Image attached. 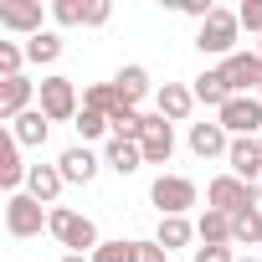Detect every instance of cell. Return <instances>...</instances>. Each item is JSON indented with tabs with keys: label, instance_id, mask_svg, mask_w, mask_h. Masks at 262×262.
<instances>
[{
	"label": "cell",
	"instance_id": "7402d4cb",
	"mask_svg": "<svg viewBox=\"0 0 262 262\" xmlns=\"http://www.w3.org/2000/svg\"><path fill=\"white\" fill-rule=\"evenodd\" d=\"M226 165H231V175H236V180H252V175H257V165H262V144H257V139H231Z\"/></svg>",
	"mask_w": 262,
	"mask_h": 262
},
{
	"label": "cell",
	"instance_id": "9a60e30c",
	"mask_svg": "<svg viewBox=\"0 0 262 262\" xmlns=\"http://www.w3.org/2000/svg\"><path fill=\"white\" fill-rule=\"evenodd\" d=\"M185 144H190V155H195V160H221V155L231 149V134H226L221 123H190Z\"/></svg>",
	"mask_w": 262,
	"mask_h": 262
},
{
	"label": "cell",
	"instance_id": "e575fe53",
	"mask_svg": "<svg viewBox=\"0 0 262 262\" xmlns=\"http://www.w3.org/2000/svg\"><path fill=\"white\" fill-rule=\"evenodd\" d=\"M134 247H139V262H165V257H170L160 242H134Z\"/></svg>",
	"mask_w": 262,
	"mask_h": 262
},
{
	"label": "cell",
	"instance_id": "60d3db41",
	"mask_svg": "<svg viewBox=\"0 0 262 262\" xmlns=\"http://www.w3.org/2000/svg\"><path fill=\"white\" fill-rule=\"evenodd\" d=\"M257 98H262V93H257Z\"/></svg>",
	"mask_w": 262,
	"mask_h": 262
},
{
	"label": "cell",
	"instance_id": "6da1fadb",
	"mask_svg": "<svg viewBox=\"0 0 262 262\" xmlns=\"http://www.w3.org/2000/svg\"><path fill=\"white\" fill-rule=\"evenodd\" d=\"M47 231H52L67 252H82V257H93V252L103 247L93 216H82V211H72V206H52V226H47Z\"/></svg>",
	"mask_w": 262,
	"mask_h": 262
},
{
	"label": "cell",
	"instance_id": "d4e9b609",
	"mask_svg": "<svg viewBox=\"0 0 262 262\" xmlns=\"http://www.w3.org/2000/svg\"><path fill=\"white\" fill-rule=\"evenodd\" d=\"M62 57V36L57 31H36L31 41H26V62H36V67H52Z\"/></svg>",
	"mask_w": 262,
	"mask_h": 262
},
{
	"label": "cell",
	"instance_id": "f546056e",
	"mask_svg": "<svg viewBox=\"0 0 262 262\" xmlns=\"http://www.w3.org/2000/svg\"><path fill=\"white\" fill-rule=\"evenodd\" d=\"M93 262H139V247L134 242H103L93 252Z\"/></svg>",
	"mask_w": 262,
	"mask_h": 262
},
{
	"label": "cell",
	"instance_id": "ac0fdd59",
	"mask_svg": "<svg viewBox=\"0 0 262 262\" xmlns=\"http://www.w3.org/2000/svg\"><path fill=\"white\" fill-rule=\"evenodd\" d=\"M62 170L57 165H31V175H26V195H36L41 206H57V195H62Z\"/></svg>",
	"mask_w": 262,
	"mask_h": 262
},
{
	"label": "cell",
	"instance_id": "836d02e7",
	"mask_svg": "<svg viewBox=\"0 0 262 262\" xmlns=\"http://www.w3.org/2000/svg\"><path fill=\"white\" fill-rule=\"evenodd\" d=\"M195 262H236L231 247H195Z\"/></svg>",
	"mask_w": 262,
	"mask_h": 262
},
{
	"label": "cell",
	"instance_id": "ab89813d",
	"mask_svg": "<svg viewBox=\"0 0 262 262\" xmlns=\"http://www.w3.org/2000/svg\"><path fill=\"white\" fill-rule=\"evenodd\" d=\"M257 144H262V134H257Z\"/></svg>",
	"mask_w": 262,
	"mask_h": 262
},
{
	"label": "cell",
	"instance_id": "5bb4252c",
	"mask_svg": "<svg viewBox=\"0 0 262 262\" xmlns=\"http://www.w3.org/2000/svg\"><path fill=\"white\" fill-rule=\"evenodd\" d=\"M155 113L170 118V123H185L195 113V93L185 82H165V88H155Z\"/></svg>",
	"mask_w": 262,
	"mask_h": 262
},
{
	"label": "cell",
	"instance_id": "4316f807",
	"mask_svg": "<svg viewBox=\"0 0 262 262\" xmlns=\"http://www.w3.org/2000/svg\"><path fill=\"white\" fill-rule=\"evenodd\" d=\"M108 128H113V139H134V144H139V139H144V113H139V108H118V113L108 118Z\"/></svg>",
	"mask_w": 262,
	"mask_h": 262
},
{
	"label": "cell",
	"instance_id": "f1b7e54d",
	"mask_svg": "<svg viewBox=\"0 0 262 262\" xmlns=\"http://www.w3.org/2000/svg\"><path fill=\"white\" fill-rule=\"evenodd\" d=\"M103 134L113 139V128H108V118H103V113H93V108H82V113H77V139L88 144V139H103Z\"/></svg>",
	"mask_w": 262,
	"mask_h": 262
},
{
	"label": "cell",
	"instance_id": "7c38bea8",
	"mask_svg": "<svg viewBox=\"0 0 262 262\" xmlns=\"http://www.w3.org/2000/svg\"><path fill=\"white\" fill-rule=\"evenodd\" d=\"M26 175H31V165H21V144L6 128V134H0V185H6V195H21L26 190Z\"/></svg>",
	"mask_w": 262,
	"mask_h": 262
},
{
	"label": "cell",
	"instance_id": "277c9868",
	"mask_svg": "<svg viewBox=\"0 0 262 262\" xmlns=\"http://www.w3.org/2000/svg\"><path fill=\"white\" fill-rule=\"evenodd\" d=\"M36 108L52 118V123H77V113H82V98H77V82L72 77H62V72H52V77H41V98H36Z\"/></svg>",
	"mask_w": 262,
	"mask_h": 262
},
{
	"label": "cell",
	"instance_id": "603a6c76",
	"mask_svg": "<svg viewBox=\"0 0 262 262\" xmlns=\"http://www.w3.org/2000/svg\"><path fill=\"white\" fill-rule=\"evenodd\" d=\"M82 108H93V113L113 118L118 108H134V103H123V93H118L113 82H93V88H82Z\"/></svg>",
	"mask_w": 262,
	"mask_h": 262
},
{
	"label": "cell",
	"instance_id": "83f0119b",
	"mask_svg": "<svg viewBox=\"0 0 262 262\" xmlns=\"http://www.w3.org/2000/svg\"><path fill=\"white\" fill-rule=\"evenodd\" d=\"M21 67H26V41H0V82L21 77Z\"/></svg>",
	"mask_w": 262,
	"mask_h": 262
},
{
	"label": "cell",
	"instance_id": "d6a6232c",
	"mask_svg": "<svg viewBox=\"0 0 262 262\" xmlns=\"http://www.w3.org/2000/svg\"><path fill=\"white\" fill-rule=\"evenodd\" d=\"M108 16H113L108 0H82V26H108Z\"/></svg>",
	"mask_w": 262,
	"mask_h": 262
},
{
	"label": "cell",
	"instance_id": "5b68a950",
	"mask_svg": "<svg viewBox=\"0 0 262 262\" xmlns=\"http://www.w3.org/2000/svg\"><path fill=\"white\" fill-rule=\"evenodd\" d=\"M149 201L160 206V216H185V211L201 201V190H195L190 175H160V180L149 185Z\"/></svg>",
	"mask_w": 262,
	"mask_h": 262
},
{
	"label": "cell",
	"instance_id": "ffe728a7",
	"mask_svg": "<svg viewBox=\"0 0 262 262\" xmlns=\"http://www.w3.org/2000/svg\"><path fill=\"white\" fill-rule=\"evenodd\" d=\"M103 165L118 170V175H134V170L144 165V149H139L134 139H108V144H103Z\"/></svg>",
	"mask_w": 262,
	"mask_h": 262
},
{
	"label": "cell",
	"instance_id": "8d00e7d4",
	"mask_svg": "<svg viewBox=\"0 0 262 262\" xmlns=\"http://www.w3.org/2000/svg\"><path fill=\"white\" fill-rule=\"evenodd\" d=\"M62 262H93V257H82V252H67V257H62Z\"/></svg>",
	"mask_w": 262,
	"mask_h": 262
},
{
	"label": "cell",
	"instance_id": "484cf974",
	"mask_svg": "<svg viewBox=\"0 0 262 262\" xmlns=\"http://www.w3.org/2000/svg\"><path fill=\"white\" fill-rule=\"evenodd\" d=\"M195 236V226L185 221V216H160V231H155V242L165 247V252H175V247H185Z\"/></svg>",
	"mask_w": 262,
	"mask_h": 262
},
{
	"label": "cell",
	"instance_id": "74e56055",
	"mask_svg": "<svg viewBox=\"0 0 262 262\" xmlns=\"http://www.w3.org/2000/svg\"><path fill=\"white\" fill-rule=\"evenodd\" d=\"M236 262H262V257H236Z\"/></svg>",
	"mask_w": 262,
	"mask_h": 262
},
{
	"label": "cell",
	"instance_id": "8992f818",
	"mask_svg": "<svg viewBox=\"0 0 262 262\" xmlns=\"http://www.w3.org/2000/svg\"><path fill=\"white\" fill-rule=\"evenodd\" d=\"M216 123L226 128L231 139H257V134H262V98H257V93H247V98H231V103L216 113Z\"/></svg>",
	"mask_w": 262,
	"mask_h": 262
},
{
	"label": "cell",
	"instance_id": "2e32d148",
	"mask_svg": "<svg viewBox=\"0 0 262 262\" xmlns=\"http://www.w3.org/2000/svg\"><path fill=\"white\" fill-rule=\"evenodd\" d=\"M190 93H195V103H206V108H216V113L231 103V88H226V72H221V67H206V72L190 82Z\"/></svg>",
	"mask_w": 262,
	"mask_h": 262
},
{
	"label": "cell",
	"instance_id": "d6986e66",
	"mask_svg": "<svg viewBox=\"0 0 262 262\" xmlns=\"http://www.w3.org/2000/svg\"><path fill=\"white\" fill-rule=\"evenodd\" d=\"M113 88L123 93V103H134V108H139V103L149 98V88H155V82H149V67L128 62V67H118V72H113Z\"/></svg>",
	"mask_w": 262,
	"mask_h": 262
},
{
	"label": "cell",
	"instance_id": "3957f363",
	"mask_svg": "<svg viewBox=\"0 0 262 262\" xmlns=\"http://www.w3.org/2000/svg\"><path fill=\"white\" fill-rule=\"evenodd\" d=\"M52 226V211L36 201V195H6V231L16 236V242H31V236H41Z\"/></svg>",
	"mask_w": 262,
	"mask_h": 262
},
{
	"label": "cell",
	"instance_id": "44dd1931",
	"mask_svg": "<svg viewBox=\"0 0 262 262\" xmlns=\"http://www.w3.org/2000/svg\"><path fill=\"white\" fill-rule=\"evenodd\" d=\"M195 236H201V247H231V216L206 206L201 221H195Z\"/></svg>",
	"mask_w": 262,
	"mask_h": 262
},
{
	"label": "cell",
	"instance_id": "ba28073f",
	"mask_svg": "<svg viewBox=\"0 0 262 262\" xmlns=\"http://www.w3.org/2000/svg\"><path fill=\"white\" fill-rule=\"evenodd\" d=\"M221 72H226V88H231V98L262 93V57H257V52H231V57L221 62Z\"/></svg>",
	"mask_w": 262,
	"mask_h": 262
},
{
	"label": "cell",
	"instance_id": "f35d334b",
	"mask_svg": "<svg viewBox=\"0 0 262 262\" xmlns=\"http://www.w3.org/2000/svg\"><path fill=\"white\" fill-rule=\"evenodd\" d=\"M257 57H262V41H257Z\"/></svg>",
	"mask_w": 262,
	"mask_h": 262
},
{
	"label": "cell",
	"instance_id": "1f68e13d",
	"mask_svg": "<svg viewBox=\"0 0 262 262\" xmlns=\"http://www.w3.org/2000/svg\"><path fill=\"white\" fill-rule=\"evenodd\" d=\"M236 21H242V31H257V36H262V0H242V6H236Z\"/></svg>",
	"mask_w": 262,
	"mask_h": 262
},
{
	"label": "cell",
	"instance_id": "8fae6325",
	"mask_svg": "<svg viewBox=\"0 0 262 262\" xmlns=\"http://www.w3.org/2000/svg\"><path fill=\"white\" fill-rule=\"evenodd\" d=\"M0 26L6 31H16V36H36V31H47L41 26V6L36 0H0Z\"/></svg>",
	"mask_w": 262,
	"mask_h": 262
},
{
	"label": "cell",
	"instance_id": "7a4b0ae2",
	"mask_svg": "<svg viewBox=\"0 0 262 262\" xmlns=\"http://www.w3.org/2000/svg\"><path fill=\"white\" fill-rule=\"evenodd\" d=\"M236 36H242V21H236V11H211L206 21H201V31H195V47H201V57H231L236 52Z\"/></svg>",
	"mask_w": 262,
	"mask_h": 262
},
{
	"label": "cell",
	"instance_id": "52a82bcc",
	"mask_svg": "<svg viewBox=\"0 0 262 262\" xmlns=\"http://www.w3.org/2000/svg\"><path fill=\"white\" fill-rule=\"evenodd\" d=\"M206 206H211V211H226V216H236V211L257 206V195L247 190V180H236V175L226 170V175H216V180L206 185Z\"/></svg>",
	"mask_w": 262,
	"mask_h": 262
},
{
	"label": "cell",
	"instance_id": "cb8c5ba5",
	"mask_svg": "<svg viewBox=\"0 0 262 262\" xmlns=\"http://www.w3.org/2000/svg\"><path fill=\"white\" fill-rule=\"evenodd\" d=\"M262 242V206H247L231 216V247H257Z\"/></svg>",
	"mask_w": 262,
	"mask_h": 262
},
{
	"label": "cell",
	"instance_id": "9c48e42d",
	"mask_svg": "<svg viewBox=\"0 0 262 262\" xmlns=\"http://www.w3.org/2000/svg\"><path fill=\"white\" fill-rule=\"evenodd\" d=\"M36 98H41V82H31L26 72L21 77H6V82H0V123H16L21 113H31Z\"/></svg>",
	"mask_w": 262,
	"mask_h": 262
},
{
	"label": "cell",
	"instance_id": "e0dca14e",
	"mask_svg": "<svg viewBox=\"0 0 262 262\" xmlns=\"http://www.w3.org/2000/svg\"><path fill=\"white\" fill-rule=\"evenodd\" d=\"M11 128V134H16V144L21 149H41L47 144V134H52V118L41 113V108H31V113H21L16 123H6Z\"/></svg>",
	"mask_w": 262,
	"mask_h": 262
},
{
	"label": "cell",
	"instance_id": "d590c367",
	"mask_svg": "<svg viewBox=\"0 0 262 262\" xmlns=\"http://www.w3.org/2000/svg\"><path fill=\"white\" fill-rule=\"evenodd\" d=\"M180 11H185V16H195V21H206V16H211L216 6H211V0H185V6H180Z\"/></svg>",
	"mask_w": 262,
	"mask_h": 262
},
{
	"label": "cell",
	"instance_id": "30bf717a",
	"mask_svg": "<svg viewBox=\"0 0 262 262\" xmlns=\"http://www.w3.org/2000/svg\"><path fill=\"white\" fill-rule=\"evenodd\" d=\"M139 149H144V165H170V155H175V123L160 118V113H144V139H139Z\"/></svg>",
	"mask_w": 262,
	"mask_h": 262
},
{
	"label": "cell",
	"instance_id": "4fadbf2b",
	"mask_svg": "<svg viewBox=\"0 0 262 262\" xmlns=\"http://www.w3.org/2000/svg\"><path fill=\"white\" fill-rule=\"evenodd\" d=\"M98 165H103V160H98L88 144H72V149L57 155V170H62L67 185H93V180H98Z\"/></svg>",
	"mask_w": 262,
	"mask_h": 262
},
{
	"label": "cell",
	"instance_id": "4dcf8cb0",
	"mask_svg": "<svg viewBox=\"0 0 262 262\" xmlns=\"http://www.w3.org/2000/svg\"><path fill=\"white\" fill-rule=\"evenodd\" d=\"M52 21L57 26H82V0H52Z\"/></svg>",
	"mask_w": 262,
	"mask_h": 262
}]
</instances>
